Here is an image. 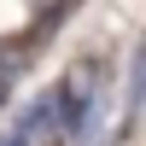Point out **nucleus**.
Here are the masks:
<instances>
[{
  "label": "nucleus",
  "mask_w": 146,
  "mask_h": 146,
  "mask_svg": "<svg viewBox=\"0 0 146 146\" xmlns=\"http://www.w3.org/2000/svg\"><path fill=\"white\" fill-rule=\"evenodd\" d=\"M105 117V70L100 64H76L58 76V88L47 94V135L64 140H94Z\"/></svg>",
  "instance_id": "obj_1"
},
{
  "label": "nucleus",
  "mask_w": 146,
  "mask_h": 146,
  "mask_svg": "<svg viewBox=\"0 0 146 146\" xmlns=\"http://www.w3.org/2000/svg\"><path fill=\"white\" fill-rule=\"evenodd\" d=\"M123 140H129V129H117V140H111V146H123Z\"/></svg>",
  "instance_id": "obj_4"
},
{
  "label": "nucleus",
  "mask_w": 146,
  "mask_h": 146,
  "mask_svg": "<svg viewBox=\"0 0 146 146\" xmlns=\"http://www.w3.org/2000/svg\"><path fill=\"white\" fill-rule=\"evenodd\" d=\"M0 146H29V135H18V129H6V135H0Z\"/></svg>",
  "instance_id": "obj_3"
},
{
  "label": "nucleus",
  "mask_w": 146,
  "mask_h": 146,
  "mask_svg": "<svg viewBox=\"0 0 146 146\" xmlns=\"http://www.w3.org/2000/svg\"><path fill=\"white\" fill-rule=\"evenodd\" d=\"M6 94H12V64H0V105H6Z\"/></svg>",
  "instance_id": "obj_2"
}]
</instances>
